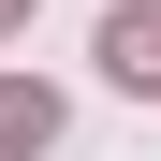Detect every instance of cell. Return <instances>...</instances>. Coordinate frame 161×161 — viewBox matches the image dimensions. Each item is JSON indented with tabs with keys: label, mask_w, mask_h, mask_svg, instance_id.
I'll list each match as a JSON object with an SVG mask.
<instances>
[{
	"label": "cell",
	"mask_w": 161,
	"mask_h": 161,
	"mask_svg": "<svg viewBox=\"0 0 161 161\" xmlns=\"http://www.w3.org/2000/svg\"><path fill=\"white\" fill-rule=\"evenodd\" d=\"M103 73H117L132 103H161V0H117V15H103Z\"/></svg>",
	"instance_id": "1"
},
{
	"label": "cell",
	"mask_w": 161,
	"mask_h": 161,
	"mask_svg": "<svg viewBox=\"0 0 161 161\" xmlns=\"http://www.w3.org/2000/svg\"><path fill=\"white\" fill-rule=\"evenodd\" d=\"M15 147H59V88H15V73H0V161Z\"/></svg>",
	"instance_id": "2"
},
{
	"label": "cell",
	"mask_w": 161,
	"mask_h": 161,
	"mask_svg": "<svg viewBox=\"0 0 161 161\" xmlns=\"http://www.w3.org/2000/svg\"><path fill=\"white\" fill-rule=\"evenodd\" d=\"M15 15H30V0H0V30H15Z\"/></svg>",
	"instance_id": "3"
}]
</instances>
